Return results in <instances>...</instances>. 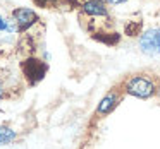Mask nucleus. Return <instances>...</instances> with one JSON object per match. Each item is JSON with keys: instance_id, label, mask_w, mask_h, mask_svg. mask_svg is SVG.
I'll use <instances>...</instances> for the list:
<instances>
[{"instance_id": "obj_14", "label": "nucleus", "mask_w": 160, "mask_h": 149, "mask_svg": "<svg viewBox=\"0 0 160 149\" xmlns=\"http://www.w3.org/2000/svg\"><path fill=\"white\" fill-rule=\"evenodd\" d=\"M157 100L160 101V79H158V87H157Z\"/></svg>"}, {"instance_id": "obj_5", "label": "nucleus", "mask_w": 160, "mask_h": 149, "mask_svg": "<svg viewBox=\"0 0 160 149\" xmlns=\"http://www.w3.org/2000/svg\"><path fill=\"white\" fill-rule=\"evenodd\" d=\"M122 98H124V91H122L121 84H117V86H114L100 100L97 110H95V115H97V117H107V115H110L112 111L119 106V103L122 101Z\"/></svg>"}, {"instance_id": "obj_4", "label": "nucleus", "mask_w": 160, "mask_h": 149, "mask_svg": "<svg viewBox=\"0 0 160 149\" xmlns=\"http://www.w3.org/2000/svg\"><path fill=\"white\" fill-rule=\"evenodd\" d=\"M12 22L16 24V33L24 35L26 31H29L33 26L40 22V16L33 9L18 7L12 11Z\"/></svg>"}, {"instance_id": "obj_11", "label": "nucleus", "mask_w": 160, "mask_h": 149, "mask_svg": "<svg viewBox=\"0 0 160 149\" xmlns=\"http://www.w3.org/2000/svg\"><path fill=\"white\" fill-rule=\"evenodd\" d=\"M84 0H60V7H67V9H78L83 5Z\"/></svg>"}, {"instance_id": "obj_9", "label": "nucleus", "mask_w": 160, "mask_h": 149, "mask_svg": "<svg viewBox=\"0 0 160 149\" xmlns=\"http://www.w3.org/2000/svg\"><path fill=\"white\" fill-rule=\"evenodd\" d=\"M16 137H18L16 130H12L9 125H0V146L11 144Z\"/></svg>"}, {"instance_id": "obj_7", "label": "nucleus", "mask_w": 160, "mask_h": 149, "mask_svg": "<svg viewBox=\"0 0 160 149\" xmlns=\"http://www.w3.org/2000/svg\"><path fill=\"white\" fill-rule=\"evenodd\" d=\"M91 40H95V41L102 43V45H105V46H117L119 43H121V33H117L115 29L114 31L95 33V35H91Z\"/></svg>"}, {"instance_id": "obj_12", "label": "nucleus", "mask_w": 160, "mask_h": 149, "mask_svg": "<svg viewBox=\"0 0 160 149\" xmlns=\"http://www.w3.org/2000/svg\"><path fill=\"white\" fill-rule=\"evenodd\" d=\"M0 31H9V21H5L2 16H0Z\"/></svg>"}, {"instance_id": "obj_8", "label": "nucleus", "mask_w": 160, "mask_h": 149, "mask_svg": "<svg viewBox=\"0 0 160 149\" xmlns=\"http://www.w3.org/2000/svg\"><path fill=\"white\" fill-rule=\"evenodd\" d=\"M143 29V21H128L124 24V35L129 36V38H136V36H141Z\"/></svg>"}, {"instance_id": "obj_2", "label": "nucleus", "mask_w": 160, "mask_h": 149, "mask_svg": "<svg viewBox=\"0 0 160 149\" xmlns=\"http://www.w3.org/2000/svg\"><path fill=\"white\" fill-rule=\"evenodd\" d=\"M121 87L124 94L134 96L138 100H150L157 96V87H158V77L152 76L148 72H136L129 74L126 79H122Z\"/></svg>"}, {"instance_id": "obj_13", "label": "nucleus", "mask_w": 160, "mask_h": 149, "mask_svg": "<svg viewBox=\"0 0 160 149\" xmlns=\"http://www.w3.org/2000/svg\"><path fill=\"white\" fill-rule=\"evenodd\" d=\"M107 5H121V4H126L128 0H103Z\"/></svg>"}, {"instance_id": "obj_10", "label": "nucleus", "mask_w": 160, "mask_h": 149, "mask_svg": "<svg viewBox=\"0 0 160 149\" xmlns=\"http://www.w3.org/2000/svg\"><path fill=\"white\" fill-rule=\"evenodd\" d=\"M36 7L42 9H57L60 7V0H31Z\"/></svg>"}, {"instance_id": "obj_1", "label": "nucleus", "mask_w": 160, "mask_h": 149, "mask_svg": "<svg viewBox=\"0 0 160 149\" xmlns=\"http://www.w3.org/2000/svg\"><path fill=\"white\" fill-rule=\"evenodd\" d=\"M79 24L88 35L114 31L115 21L103 0H84L79 7Z\"/></svg>"}, {"instance_id": "obj_3", "label": "nucleus", "mask_w": 160, "mask_h": 149, "mask_svg": "<svg viewBox=\"0 0 160 149\" xmlns=\"http://www.w3.org/2000/svg\"><path fill=\"white\" fill-rule=\"evenodd\" d=\"M19 67H21V72L29 86H36L38 82H42L45 79L47 72H48V63L45 60L38 58V57H31V55L26 57Z\"/></svg>"}, {"instance_id": "obj_15", "label": "nucleus", "mask_w": 160, "mask_h": 149, "mask_svg": "<svg viewBox=\"0 0 160 149\" xmlns=\"http://www.w3.org/2000/svg\"><path fill=\"white\" fill-rule=\"evenodd\" d=\"M0 96H2V86H0Z\"/></svg>"}, {"instance_id": "obj_6", "label": "nucleus", "mask_w": 160, "mask_h": 149, "mask_svg": "<svg viewBox=\"0 0 160 149\" xmlns=\"http://www.w3.org/2000/svg\"><path fill=\"white\" fill-rule=\"evenodd\" d=\"M139 50L150 57L160 55V28L146 29L139 36Z\"/></svg>"}]
</instances>
